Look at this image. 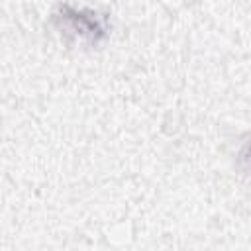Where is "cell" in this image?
<instances>
[{
  "mask_svg": "<svg viewBox=\"0 0 251 251\" xmlns=\"http://www.w3.org/2000/svg\"><path fill=\"white\" fill-rule=\"evenodd\" d=\"M57 20H61L63 31H71L80 39H86L90 43H98L106 35L104 18L96 16V12L76 6H59V14H55Z\"/></svg>",
  "mask_w": 251,
  "mask_h": 251,
  "instance_id": "cell-1",
  "label": "cell"
},
{
  "mask_svg": "<svg viewBox=\"0 0 251 251\" xmlns=\"http://www.w3.org/2000/svg\"><path fill=\"white\" fill-rule=\"evenodd\" d=\"M239 167L245 171V173H249L251 175V139L243 145V149L239 151Z\"/></svg>",
  "mask_w": 251,
  "mask_h": 251,
  "instance_id": "cell-2",
  "label": "cell"
}]
</instances>
